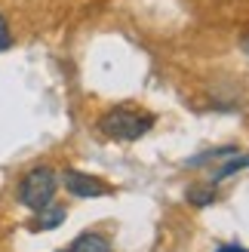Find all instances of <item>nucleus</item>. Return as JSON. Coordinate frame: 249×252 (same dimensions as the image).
<instances>
[{"mask_svg": "<svg viewBox=\"0 0 249 252\" xmlns=\"http://www.w3.org/2000/svg\"><path fill=\"white\" fill-rule=\"evenodd\" d=\"M56 191H59V172L43 163V166H34L22 175V182L16 188V200L25 209L40 212L56 200Z\"/></svg>", "mask_w": 249, "mask_h": 252, "instance_id": "obj_1", "label": "nucleus"}, {"mask_svg": "<svg viewBox=\"0 0 249 252\" xmlns=\"http://www.w3.org/2000/svg\"><path fill=\"white\" fill-rule=\"evenodd\" d=\"M98 132L114 138V142H139L142 135L154 129V114H142L132 108H114L98 117Z\"/></svg>", "mask_w": 249, "mask_h": 252, "instance_id": "obj_2", "label": "nucleus"}, {"mask_svg": "<svg viewBox=\"0 0 249 252\" xmlns=\"http://www.w3.org/2000/svg\"><path fill=\"white\" fill-rule=\"evenodd\" d=\"M59 182H65L71 197H108L111 194V188L102 179L86 175V172H77V169H65V175H62Z\"/></svg>", "mask_w": 249, "mask_h": 252, "instance_id": "obj_3", "label": "nucleus"}, {"mask_svg": "<svg viewBox=\"0 0 249 252\" xmlns=\"http://www.w3.org/2000/svg\"><path fill=\"white\" fill-rule=\"evenodd\" d=\"M65 219H68V209H65V206H56V203H49L46 209L34 212L31 231H53V228H59V224L65 221Z\"/></svg>", "mask_w": 249, "mask_h": 252, "instance_id": "obj_4", "label": "nucleus"}, {"mask_svg": "<svg viewBox=\"0 0 249 252\" xmlns=\"http://www.w3.org/2000/svg\"><path fill=\"white\" fill-rule=\"evenodd\" d=\"M68 252H114V249H111V240H108L105 234H98V231H86V234H80L77 240L71 243Z\"/></svg>", "mask_w": 249, "mask_h": 252, "instance_id": "obj_5", "label": "nucleus"}, {"mask_svg": "<svg viewBox=\"0 0 249 252\" xmlns=\"http://www.w3.org/2000/svg\"><path fill=\"white\" fill-rule=\"evenodd\" d=\"M240 169H249V154H234V157H228L218 169L209 172V185L216 188V185H221L225 179H231V175L240 172Z\"/></svg>", "mask_w": 249, "mask_h": 252, "instance_id": "obj_6", "label": "nucleus"}, {"mask_svg": "<svg viewBox=\"0 0 249 252\" xmlns=\"http://www.w3.org/2000/svg\"><path fill=\"white\" fill-rule=\"evenodd\" d=\"M237 154V148H213V151H203L200 157H191L188 160V166L197 169V166H206V163H218V160H228Z\"/></svg>", "mask_w": 249, "mask_h": 252, "instance_id": "obj_7", "label": "nucleus"}, {"mask_svg": "<svg viewBox=\"0 0 249 252\" xmlns=\"http://www.w3.org/2000/svg\"><path fill=\"white\" fill-rule=\"evenodd\" d=\"M185 197H188V203L191 206H209V203H216V188L213 185H206V188H188V194H185Z\"/></svg>", "mask_w": 249, "mask_h": 252, "instance_id": "obj_8", "label": "nucleus"}, {"mask_svg": "<svg viewBox=\"0 0 249 252\" xmlns=\"http://www.w3.org/2000/svg\"><path fill=\"white\" fill-rule=\"evenodd\" d=\"M12 46V31H9V22L3 19V12H0V53H6Z\"/></svg>", "mask_w": 249, "mask_h": 252, "instance_id": "obj_9", "label": "nucleus"}, {"mask_svg": "<svg viewBox=\"0 0 249 252\" xmlns=\"http://www.w3.org/2000/svg\"><path fill=\"white\" fill-rule=\"evenodd\" d=\"M216 252H249V249H243V246H218Z\"/></svg>", "mask_w": 249, "mask_h": 252, "instance_id": "obj_10", "label": "nucleus"}, {"mask_svg": "<svg viewBox=\"0 0 249 252\" xmlns=\"http://www.w3.org/2000/svg\"><path fill=\"white\" fill-rule=\"evenodd\" d=\"M243 49H246V56H249V34L243 37Z\"/></svg>", "mask_w": 249, "mask_h": 252, "instance_id": "obj_11", "label": "nucleus"}]
</instances>
